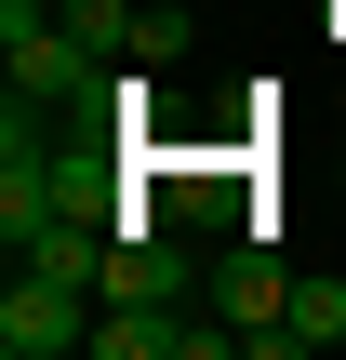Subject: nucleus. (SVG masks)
I'll use <instances>...</instances> for the list:
<instances>
[{
  "label": "nucleus",
  "mask_w": 346,
  "mask_h": 360,
  "mask_svg": "<svg viewBox=\"0 0 346 360\" xmlns=\"http://www.w3.org/2000/svg\"><path fill=\"white\" fill-rule=\"evenodd\" d=\"M200 27H187V0H133V67H173Z\"/></svg>",
  "instance_id": "nucleus-4"
},
{
  "label": "nucleus",
  "mask_w": 346,
  "mask_h": 360,
  "mask_svg": "<svg viewBox=\"0 0 346 360\" xmlns=\"http://www.w3.org/2000/svg\"><path fill=\"white\" fill-rule=\"evenodd\" d=\"M67 347H93V294L13 267V294H0V360H67Z\"/></svg>",
  "instance_id": "nucleus-1"
},
{
  "label": "nucleus",
  "mask_w": 346,
  "mask_h": 360,
  "mask_svg": "<svg viewBox=\"0 0 346 360\" xmlns=\"http://www.w3.org/2000/svg\"><path fill=\"white\" fill-rule=\"evenodd\" d=\"M93 360H173V307H107L93 321Z\"/></svg>",
  "instance_id": "nucleus-3"
},
{
  "label": "nucleus",
  "mask_w": 346,
  "mask_h": 360,
  "mask_svg": "<svg viewBox=\"0 0 346 360\" xmlns=\"http://www.w3.org/2000/svg\"><path fill=\"white\" fill-rule=\"evenodd\" d=\"M320 40H333V53H346V0H320Z\"/></svg>",
  "instance_id": "nucleus-5"
},
{
  "label": "nucleus",
  "mask_w": 346,
  "mask_h": 360,
  "mask_svg": "<svg viewBox=\"0 0 346 360\" xmlns=\"http://www.w3.org/2000/svg\"><path fill=\"white\" fill-rule=\"evenodd\" d=\"M293 347H346V281H293V307H280V347H267V360H293Z\"/></svg>",
  "instance_id": "nucleus-2"
}]
</instances>
